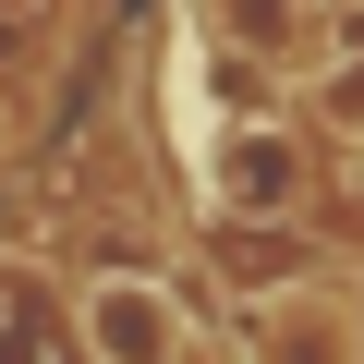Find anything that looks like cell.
I'll return each mask as SVG.
<instances>
[{
  "label": "cell",
  "instance_id": "cell-1",
  "mask_svg": "<svg viewBox=\"0 0 364 364\" xmlns=\"http://www.w3.org/2000/svg\"><path fill=\"white\" fill-rule=\"evenodd\" d=\"M182 182H195V207H207L219 231H291V219L316 207V134H304L291 109L243 97V109L195 122V146H182Z\"/></svg>",
  "mask_w": 364,
  "mask_h": 364
},
{
  "label": "cell",
  "instance_id": "cell-2",
  "mask_svg": "<svg viewBox=\"0 0 364 364\" xmlns=\"http://www.w3.org/2000/svg\"><path fill=\"white\" fill-rule=\"evenodd\" d=\"M73 352H85V364H195L207 340H195V304H182L158 267L97 255V267L73 279Z\"/></svg>",
  "mask_w": 364,
  "mask_h": 364
},
{
  "label": "cell",
  "instance_id": "cell-3",
  "mask_svg": "<svg viewBox=\"0 0 364 364\" xmlns=\"http://www.w3.org/2000/svg\"><path fill=\"white\" fill-rule=\"evenodd\" d=\"M195 25H207V49L219 61H243L255 85H267V109L304 85V61L328 49V25H340V0H195Z\"/></svg>",
  "mask_w": 364,
  "mask_h": 364
},
{
  "label": "cell",
  "instance_id": "cell-4",
  "mask_svg": "<svg viewBox=\"0 0 364 364\" xmlns=\"http://www.w3.org/2000/svg\"><path fill=\"white\" fill-rule=\"evenodd\" d=\"M231 328H243V364H352V340H364V291H340V279H291V291L243 304Z\"/></svg>",
  "mask_w": 364,
  "mask_h": 364
},
{
  "label": "cell",
  "instance_id": "cell-5",
  "mask_svg": "<svg viewBox=\"0 0 364 364\" xmlns=\"http://www.w3.org/2000/svg\"><path fill=\"white\" fill-rule=\"evenodd\" d=\"M0 364H85L73 352V279L49 255H0Z\"/></svg>",
  "mask_w": 364,
  "mask_h": 364
},
{
  "label": "cell",
  "instance_id": "cell-6",
  "mask_svg": "<svg viewBox=\"0 0 364 364\" xmlns=\"http://www.w3.org/2000/svg\"><path fill=\"white\" fill-rule=\"evenodd\" d=\"M25 146H37V97H25V85H0V170H13Z\"/></svg>",
  "mask_w": 364,
  "mask_h": 364
},
{
  "label": "cell",
  "instance_id": "cell-7",
  "mask_svg": "<svg viewBox=\"0 0 364 364\" xmlns=\"http://www.w3.org/2000/svg\"><path fill=\"white\" fill-rule=\"evenodd\" d=\"M352 364H364V340H352Z\"/></svg>",
  "mask_w": 364,
  "mask_h": 364
}]
</instances>
